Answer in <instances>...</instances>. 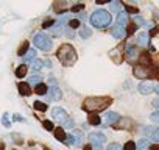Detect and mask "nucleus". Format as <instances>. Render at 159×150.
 Returning <instances> with one entry per match:
<instances>
[{
    "label": "nucleus",
    "instance_id": "1",
    "mask_svg": "<svg viewBox=\"0 0 159 150\" xmlns=\"http://www.w3.org/2000/svg\"><path fill=\"white\" fill-rule=\"evenodd\" d=\"M111 103H112V99H109V97H89L84 100L83 108L86 111H89V114H94L98 111H105Z\"/></svg>",
    "mask_w": 159,
    "mask_h": 150
},
{
    "label": "nucleus",
    "instance_id": "2",
    "mask_svg": "<svg viewBox=\"0 0 159 150\" xmlns=\"http://www.w3.org/2000/svg\"><path fill=\"white\" fill-rule=\"evenodd\" d=\"M112 22V17H111V13H108L106 10H95L91 16V24L95 27V28H108Z\"/></svg>",
    "mask_w": 159,
    "mask_h": 150
},
{
    "label": "nucleus",
    "instance_id": "3",
    "mask_svg": "<svg viewBox=\"0 0 159 150\" xmlns=\"http://www.w3.org/2000/svg\"><path fill=\"white\" fill-rule=\"evenodd\" d=\"M56 56L58 59L64 64V66H69V64H73L76 61V52L75 49L70 45V44H62L59 47V50L56 52Z\"/></svg>",
    "mask_w": 159,
    "mask_h": 150
},
{
    "label": "nucleus",
    "instance_id": "4",
    "mask_svg": "<svg viewBox=\"0 0 159 150\" xmlns=\"http://www.w3.org/2000/svg\"><path fill=\"white\" fill-rule=\"evenodd\" d=\"M33 44L39 49V50H44V52H48L52 50L53 47V42H52V38L45 33H36L33 36Z\"/></svg>",
    "mask_w": 159,
    "mask_h": 150
},
{
    "label": "nucleus",
    "instance_id": "5",
    "mask_svg": "<svg viewBox=\"0 0 159 150\" xmlns=\"http://www.w3.org/2000/svg\"><path fill=\"white\" fill-rule=\"evenodd\" d=\"M48 83H50V88H48V91H47V94H48V102H56V100H59L62 94H61V89L58 88L56 80H55V78H50Z\"/></svg>",
    "mask_w": 159,
    "mask_h": 150
},
{
    "label": "nucleus",
    "instance_id": "6",
    "mask_svg": "<svg viewBox=\"0 0 159 150\" xmlns=\"http://www.w3.org/2000/svg\"><path fill=\"white\" fill-rule=\"evenodd\" d=\"M69 139L66 141L69 145H75V147H80L83 144V131H80V130H73L72 133H70V136H67Z\"/></svg>",
    "mask_w": 159,
    "mask_h": 150
},
{
    "label": "nucleus",
    "instance_id": "7",
    "mask_svg": "<svg viewBox=\"0 0 159 150\" xmlns=\"http://www.w3.org/2000/svg\"><path fill=\"white\" fill-rule=\"evenodd\" d=\"M52 117H53V120L58 122V124H66V120L69 119L67 113H66L62 108H53V110H52Z\"/></svg>",
    "mask_w": 159,
    "mask_h": 150
},
{
    "label": "nucleus",
    "instance_id": "8",
    "mask_svg": "<svg viewBox=\"0 0 159 150\" xmlns=\"http://www.w3.org/2000/svg\"><path fill=\"white\" fill-rule=\"evenodd\" d=\"M111 33H112V36H114L116 39H123V38L126 36V30H125V27L120 25L119 22L114 24V25L111 27Z\"/></svg>",
    "mask_w": 159,
    "mask_h": 150
},
{
    "label": "nucleus",
    "instance_id": "9",
    "mask_svg": "<svg viewBox=\"0 0 159 150\" xmlns=\"http://www.w3.org/2000/svg\"><path fill=\"white\" fill-rule=\"evenodd\" d=\"M133 73H134V77H137V78H147L150 75L148 69L145 66H142V64H136L134 69H133Z\"/></svg>",
    "mask_w": 159,
    "mask_h": 150
},
{
    "label": "nucleus",
    "instance_id": "10",
    "mask_svg": "<svg viewBox=\"0 0 159 150\" xmlns=\"http://www.w3.org/2000/svg\"><path fill=\"white\" fill-rule=\"evenodd\" d=\"M137 89H139L140 94L148 96V94H151V92L154 91V85H153L151 82H140V85L137 86Z\"/></svg>",
    "mask_w": 159,
    "mask_h": 150
},
{
    "label": "nucleus",
    "instance_id": "11",
    "mask_svg": "<svg viewBox=\"0 0 159 150\" xmlns=\"http://www.w3.org/2000/svg\"><path fill=\"white\" fill-rule=\"evenodd\" d=\"M125 53H126L128 59H137L139 55H140V52L137 50V47L133 45V44H128V45L125 47Z\"/></svg>",
    "mask_w": 159,
    "mask_h": 150
},
{
    "label": "nucleus",
    "instance_id": "12",
    "mask_svg": "<svg viewBox=\"0 0 159 150\" xmlns=\"http://www.w3.org/2000/svg\"><path fill=\"white\" fill-rule=\"evenodd\" d=\"M89 141H91L92 145H102V144L105 142V134H103V133L94 131V133L89 134Z\"/></svg>",
    "mask_w": 159,
    "mask_h": 150
},
{
    "label": "nucleus",
    "instance_id": "13",
    "mask_svg": "<svg viewBox=\"0 0 159 150\" xmlns=\"http://www.w3.org/2000/svg\"><path fill=\"white\" fill-rule=\"evenodd\" d=\"M117 120H120V114L119 113H114V111L105 113V122H106V125H112Z\"/></svg>",
    "mask_w": 159,
    "mask_h": 150
},
{
    "label": "nucleus",
    "instance_id": "14",
    "mask_svg": "<svg viewBox=\"0 0 159 150\" xmlns=\"http://www.w3.org/2000/svg\"><path fill=\"white\" fill-rule=\"evenodd\" d=\"M17 88H19V92H20L22 96H25V97L31 96V92H33V89L30 88V85H28V83H19V85H17Z\"/></svg>",
    "mask_w": 159,
    "mask_h": 150
},
{
    "label": "nucleus",
    "instance_id": "15",
    "mask_svg": "<svg viewBox=\"0 0 159 150\" xmlns=\"http://www.w3.org/2000/svg\"><path fill=\"white\" fill-rule=\"evenodd\" d=\"M148 42H150V36H148V33L143 31V33H140V35L137 36V44H139L140 47L145 49V47L148 45Z\"/></svg>",
    "mask_w": 159,
    "mask_h": 150
},
{
    "label": "nucleus",
    "instance_id": "16",
    "mask_svg": "<svg viewBox=\"0 0 159 150\" xmlns=\"http://www.w3.org/2000/svg\"><path fill=\"white\" fill-rule=\"evenodd\" d=\"M30 66H31L33 70H41V69L44 67V61L39 59V58H34L33 61H30Z\"/></svg>",
    "mask_w": 159,
    "mask_h": 150
},
{
    "label": "nucleus",
    "instance_id": "17",
    "mask_svg": "<svg viewBox=\"0 0 159 150\" xmlns=\"http://www.w3.org/2000/svg\"><path fill=\"white\" fill-rule=\"evenodd\" d=\"M47 91H48V86H47V85H44V83H39V85H36V86H34V92H36V94H39V96L47 94Z\"/></svg>",
    "mask_w": 159,
    "mask_h": 150
},
{
    "label": "nucleus",
    "instance_id": "18",
    "mask_svg": "<svg viewBox=\"0 0 159 150\" xmlns=\"http://www.w3.org/2000/svg\"><path fill=\"white\" fill-rule=\"evenodd\" d=\"M53 131H55V138H56L58 141H61V142H64V141H66V138H67V136H66V133H64V130H62L61 127L55 128Z\"/></svg>",
    "mask_w": 159,
    "mask_h": 150
},
{
    "label": "nucleus",
    "instance_id": "19",
    "mask_svg": "<svg viewBox=\"0 0 159 150\" xmlns=\"http://www.w3.org/2000/svg\"><path fill=\"white\" fill-rule=\"evenodd\" d=\"M91 35H92V30H91V28H88L86 25H83L81 28H80V36H81L83 39H88V38H91Z\"/></svg>",
    "mask_w": 159,
    "mask_h": 150
},
{
    "label": "nucleus",
    "instance_id": "20",
    "mask_svg": "<svg viewBox=\"0 0 159 150\" xmlns=\"http://www.w3.org/2000/svg\"><path fill=\"white\" fill-rule=\"evenodd\" d=\"M117 21H119V24H120V25L126 27V24H128V16H126V13H125V11L117 13Z\"/></svg>",
    "mask_w": 159,
    "mask_h": 150
},
{
    "label": "nucleus",
    "instance_id": "21",
    "mask_svg": "<svg viewBox=\"0 0 159 150\" xmlns=\"http://www.w3.org/2000/svg\"><path fill=\"white\" fill-rule=\"evenodd\" d=\"M16 77H17V78L27 77V66H25V64H22V66H19V67L16 69Z\"/></svg>",
    "mask_w": 159,
    "mask_h": 150
},
{
    "label": "nucleus",
    "instance_id": "22",
    "mask_svg": "<svg viewBox=\"0 0 159 150\" xmlns=\"http://www.w3.org/2000/svg\"><path fill=\"white\" fill-rule=\"evenodd\" d=\"M148 147H150L148 139H140V141L136 144V148H137V150H147Z\"/></svg>",
    "mask_w": 159,
    "mask_h": 150
},
{
    "label": "nucleus",
    "instance_id": "23",
    "mask_svg": "<svg viewBox=\"0 0 159 150\" xmlns=\"http://www.w3.org/2000/svg\"><path fill=\"white\" fill-rule=\"evenodd\" d=\"M28 50H30V44L25 41V42H24V44L19 47V50H17V55H19V56H24V55H25Z\"/></svg>",
    "mask_w": 159,
    "mask_h": 150
},
{
    "label": "nucleus",
    "instance_id": "24",
    "mask_svg": "<svg viewBox=\"0 0 159 150\" xmlns=\"http://www.w3.org/2000/svg\"><path fill=\"white\" fill-rule=\"evenodd\" d=\"M88 122H89L91 125H100L102 119H100L97 114H89V117H88Z\"/></svg>",
    "mask_w": 159,
    "mask_h": 150
},
{
    "label": "nucleus",
    "instance_id": "25",
    "mask_svg": "<svg viewBox=\"0 0 159 150\" xmlns=\"http://www.w3.org/2000/svg\"><path fill=\"white\" fill-rule=\"evenodd\" d=\"M34 58H36V50H34V49H30V50L24 55V59H25V61H33Z\"/></svg>",
    "mask_w": 159,
    "mask_h": 150
},
{
    "label": "nucleus",
    "instance_id": "26",
    "mask_svg": "<svg viewBox=\"0 0 159 150\" xmlns=\"http://www.w3.org/2000/svg\"><path fill=\"white\" fill-rule=\"evenodd\" d=\"M41 75H38V73H34V75H31V77L28 78V85H39L41 83Z\"/></svg>",
    "mask_w": 159,
    "mask_h": 150
},
{
    "label": "nucleus",
    "instance_id": "27",
    "mask_svg": "<svg viewBox=\"0 0 159 150\" xmlns=\"http://www.w3.org/2000/svg\"><path fill=\"white\" fill-rule=\"evenodd\" d=\"M33 106H34V110H38V111H47V103H44V102L36 100Z\"/></svg>",
    "mask_w": 159,
    "mask_h": 150
},
{
    "label": "nucleus",
    "instance_id": "28",
    "mask_svg": "<svg viewBox=\"0 0 159 150\" xmlns=\"http://www.w3.org/2000/svg\"><path fill=\"white\" fill-rule=\"evenodd\" d=\"M143 134H145V138H151L153 136V133L156 131V127H143Z\"/></svg>",
    "mask_w": 159,
    "mask_h": 150
},
{
    "label": "nucleus",
    "instance_id": "29",
    "mask_svg": "<svg viewBox=\"0 0 159 150\" xmlns=\"http://www.w3.org/2000/svg\"><path fill=\"white\" fill-rule=\"evenodd\" d=\"M133 24H136V25L139 24V25H142V27H147V21L142 19L140 16H134V17H133Z\"/></svg>",
    "mask_w": 159,
    "mask_h": 150
},
{
    "label": "nucleus",
    "instance_id": "30",
    "mask_svg": "<svg viewBox=\"0 0 159 150\" xmlns=\"http://www.w3.org/2000/svg\"><path fill=\"white\" fill-rule=\"evenodd\" d=\"M122 150H136V142H133V141L125 142V145L122 147Z\"/></svg>",
    "mask_w": 159,
    "mask_h": 150
},
{
    "label": "nucleus",
    "instance_id": "31",
    "mask_svg": "<svg viewBox=\"0 0 159 150\" xmlns=\"http://www.w3.org/2000/svg\"><path fill=\"white\" fill-rule=\"evenodd\" d=\"M123 7H125V10H126L125 13H134V14H136V13H139V10H137V8H134V7H131V5H128V3H123Z\"/></svg>",
    "mask_w": 159,
    "mask_h": 150
},
{
    "label": "nucleus",
    "instance_id": "32",
    "mask_svg": "<svg viewBox=\"0 0 159 150\" xmlns=\"http://www.w3.org/2000/svg\"><path fill=\"white\" fill-rule=\"evenodd\" d=\"M53 25H55V21H53V19H48V21H44V22H42V28H44V30H45V28H52Z\"/></svg>",
    "mask_w": 159,
    "mask_h": 150
},
{
    "label": "nucleus",
    "instance_id": "33",
    "mask_svg": "<svg viewBox=\"0 0 159 150\" xmlns=\"http://www.w3.org/2000/svg\"><path fill=\"white\" fill-rule=\"evenodd\" d=\"M137 27H139V25H136V24H129V27H128V30H126V36H131V35L137 30Z\"/></svg>",
    "mask_w": 159,
    "mask_h": 150
},
{
    "label": "nucleus",
    "instance_id": "34",
    "mask_svg": "<svg viewBox=\"0 0 159 150\" xmlns=\"http://www.w3.org/2000/svg\"><path fill=\"white\" fill-rule=\"evenodd\" d=\"M109 8H111L112 11L120 13V10H119V8H120V2H111V3H109Z\"/></svg>",
    "mask_w": 159,
    "mask_h": 150
},
{
    "label": "nucleus",
    "instance_id": "35",
    "mask_svg": "<svg viewBox=\"0 0 159 150\" xmlns=\"http://www.w3.org/2000/svg\"><path fill=\"white\" fill-rule=\"evenodd\" d=\"M80 27V21L78 19H72V21H69V28H78Z\"/></svg>",
    "mask_w": 159,
    "mask_h": 150
},
{
    "label": "nucleus",
    "instance_id": "36",
    "mask_svg": "<svg viewBox=\"0 0 159 150\" xmlns=\"http://www.w3.org/2000/svg\"><path fill=\"white\" fill-rule=\"evenodd\" d=\"M42 125H44V128H45V130H48V131H53V130H55V128H53V124H52L50 120H44V124H42Z\"/></svg>",
    "mask_w": 159,
    "mask_h": 150
},
{
    "label": "nucleus",
    "instance_id": "37",
    "mask_svg": "<svg viewBox=\"0 0 159 150\" xmlns=\"http://www.w3.org/2000/svg\"><path fill=\"white\" fill-rule=\"evenodd\" d=\"M2 122H3V125H5V127H10V125H11V122H10V119H8V113H5V114H3Z\"/></svg>",
    "mask_w": 159,
    "mask_h": 150
},
{
    "label": "nucleus",
    "instance_id": "38",
    "mask_svg": "<svg viewBox=\"0 0 159 150\" xmlns=\"http://www.w3.org/2000/svg\"><path fill=\"white\" fill-rule=\"evenodd\" d=\"M83 8H84V7H83L81 3H78V5H75V7H72V10H70V11H72V13H78V11H81Z\"/></svg>",
    "mask_w": 159,
    "mask_h": 150
},
{
    "label": "nucleus",
    "instance_id": "39",
    "mask_svg": "<svg viewBox=\"0 0 159 150\" xmlns=\"http://www.w3.org/2000/svg\"><path fill=\"white\" fill-rule=\"evenodd\" d=\"M150 119H151L153 122H159V111H154V113L150 116Z\"/></svg>",
    "mask_w": 159,
    "mask_h": 150
},
{
    "label": "nucleus",
    "instance_id": "40",
    "mask_svg": "<svg viewBox=\"0 0 159 150\" xmlns=\"http://www.w3.org/2000/svg\"><path fill=\"white\" fill-rule=\"evenodd\" d=\"M106 150H122V147H120L119 144H109Z\"/></svg>",
    "mask_w": 159,
    "mask_h": 150
},
{
    "label": "nucleus",
    "instance_id": "41",
    "mask_svg": "<svg viewBox=\"0 0 159 150\" xmlns=\"http://www.w3.org/2000/svg\"><path fill=\"white\" fill-rule=\"evenodd\" d=\"M64 125H66V128H73V127H75V124H73V120H72V119H67Z\"/></svg>",
    "mask_w": 159,
    "mask_h": 150
},
{
    "label": "nucleus",
    "instance_id": "42",
    "mask_svg": "<svg viewBox=\"0 0 159 150\" xmlns=\"http://www.w3.org/2000/svg\"><path fill=\"white\" fill-rule=\"evenodd\" d=\"M151 139H154L156 142H159V130L156 128V131L153 133V136H151Z\"/></svg>",
    "mask_w": 159,
    "mask_h": 150
},
{
    "label": "nucleus",
    "instance_id": "43",
    "mask_svg": "<svg viewBox=\"0 0 159 150\" xmlns=\"http://www.w3.org/2000/svg\"><path fill=\"white\" fill-rule=\"evenodd\" d=\"M156 33H157V27H154V28H153V30L150 31V35H148V36H154Z\"/></svg>",
    "mask_w": 159,
    "mask_h": 150
},
{
    "label": "nucleus",
    "instance_id": "44",
    "mask_svg": "<svg viewBox=\"0 0 159 150\" xmlns=\"http://www.w3.org/2000/svg\"><path fill=\"white\" fill-rule=\"evenodd\" d=\"M153 106L154 108H157V111H159V100L156 99V100H153Z\"/></svg>",
    "mask_w": 159,
    "mask_h": 150
},
{
    "label": "nucleus",
    "instance_id": "45",
    "mask_svg": "<svg viewBox=\"0 0 159 150\" xmlns=\"http://www.w3.org/2000/svg\"><path fill=\"white\" fill-rule=\"evenodd\" d=\"M67 36H69V38L73 36V30H72V28H67Z\"/></svg>",
    "mask_w": 159,
    "mask_h": 150
},
{
    "label": "nucleus",
    "instance_id": "46",
    "mask_svg": "<svg viewBox=\"0 0 159 150\" xmlns=\"http://www.w3.org/2000/svg\"><path fill=\"white\" fill-rule=\"evenodd\" d=\"M148 150H159V145H156V144H154V145H150Z\"/></svg>",
    "mask_w": 159,
    "mask_h": 150
},
{
    "label": "nucleus",
    "instance_id": "47",
    "mask_svg": "<svg viewBox=\"0 0 159 150\" xmlns=\"http://www.w3.org/2000/svg\"><path fill=\"white\" fill-rule=\"evenodd\" d=\"M92 150H103L102 145H92Z\"/></svg>",
    "mask_w": 159,
    "mask_h": 150
},
{
    "label": "nucleus",
    "instance_id": "48",
    "mask_svg": "<svg viewBox=\"0 0 159 150\" xmlns=\"http://www.w3.org/2000/svg\"><path fill=\"white\" fill-rule=\"evenodd\" d=\"M14 120H20V122H22L24 117H20V116H14Z\"/></svg>",
    "mask_w": 159,
    "mask_h": 150
},
{
    "label": "nucleus",
    "instance_id": "49",
    "mask_svg": "<svg viewBox=\"0 0 159 150\" xmlns=\"http://www.w3.org/2000/svg\"><path fill=\"white\" fill-rule=\"evenodd\" d=\"M84 150H92V147H91V145H86V147H84Z\"/></svg>",
    "mask_w": 159,
    "mask_h": 150
},
{
    "label": "nucleus",
    "instance_id": "50",
    "mask_svg": "<svg viewBox=\"0 0 159 150\" xmlns=\"http://www.w3.org/2000/svg\"><path fill=\"white\" fill-rule=\"evenodd\" d=\"M154 91L157 92V96H159V86H154Z\"/></svg>",
    "mask_w": 159,
    "mask_h": 150
}]
</instances>
